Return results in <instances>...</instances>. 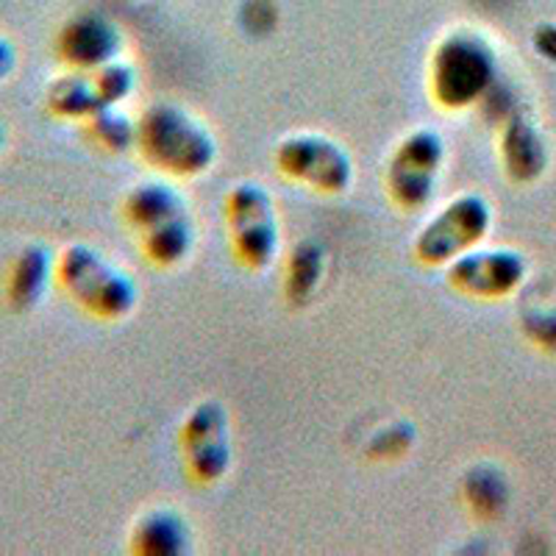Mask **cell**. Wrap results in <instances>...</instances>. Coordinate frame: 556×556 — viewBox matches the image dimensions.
Returning a JSON list of instances; mask_svg holds the SVG:
<instances>
[{
  "label": "cell",
  "mask_w": 556,
  "mask_h": 556,
  "mask_svg": "<svg viewBox=\"0 0 556 556\" xmlns=\"http://www.w3.org/2000/svg\"><path fill=\"white\" fill-rule=\"evenodd\" d=\"M45 109L56 121L81 126L98 109H103L96 76L87 70H64L62 76L45 87Z\"/></svg>",
  "instance_id": "9a60e30c"
},
{
  "label": "cell",
  "mask_w": 556,
  "mask_h": 556,
  "mask_svg": "<svg viewBox=\"0 0 556 556\" xmlns=\"http://www.w3.org/2000/svg\"><path fill=\"white\" fill-rule=\"evenodd\" d=\"M223 226L231 260L251 273H265L281 256V223L276 198L265 184L237 181L223 198Z\"/></svg>",
  "instance_id": "5b68a950"
},
{
  "label": "cell",
  "mask_w": 556,
  "mask_h": 556,
  "mask_svg": "<svg viewBox=\"0 0 556 556\" xmlns=\"http://www.w3.org/2000/svg\"><path fill=\"white\" fill-rule=\"evenodd\" d=\"M326 248L317 240H301L285 260V298L290 304H309L326 278Z\"/></svg>",
  "instance_id": "2e32d148"
},
{
  "label": "cell",
  "mask_w": 556,
  "mask_h": 556,
  "mask_svg": "<svg viewBox=\"0 0 556 556\" xmlns=\"http://www.w3.org/2000/svg\"><path fill=\"white\" fill-rule=\"evenodd\" d=\"M56 285V253L42 242H28L12 256L3 276V304L17 315L34 312Z\"/></svg>",
  "instance_id": "4fadbf2b"
},
{
  "label": "cell",
  "mask_w": 556,
  "mask_h": 556,
  "mask_svg": "<svg viewBox=\"0 0 556 556\" xmlns=\"http://www.w3.org/2000/svg\"><path fill=\"white\" fill-rule=\"evenodd\" d=\"M56 287L98 323L126 320L142 298L137 278L87 242H70L56 253Z\"/></svg>",
  "instance_id": "277c9868"
},
{
  "label": "cell",
  "mask_w": 556,
  "mask_h": 556,
  "mask_svg": "<svg viewBox=\"0 0 556 556\" xmlns=\"http://www.w3.org/2000/svg\"><path fill=\"white\" fill-rule=\"evenodd\" d=\"M184 476L198 486H215L231 473V415L215 399L198 401L178 426Z\"/></svg>",
  "instance_id": "9c48e42d"
},
{
  "label": "cell",
  "mask_w": 556,
  "mask_h": 556,
  "mask_svg": "<svg viewBox=\"0 0 556 556\" xmlns=\"http://www.w3.org/2000/svg\"><path fill=\"white\" fill-rule=\"evenodd\" d=\"M81 131L96 151L109 153V156H123V153L134 151L137 121L128 117L121 106H103L89 121L81 123Z\"/></svg>",
  "instance_id": "e0dca14e"
},
{
  "label": "cell",
  "mask_w": 556,
  "mask_h": 556,
  "mask_svg": "<svg viewBox=\"0 0 556 556\" xmlns=\"http://www.w3.org/2000/svg\"><path fill=\"white\" fill-rule=\"evenodd\" d=\"M531 48L545 62L556 64V23H540L531 31Z\"/></svg>",
  "instance_id": "44dd1931"
},
{
  "label": "cell",
  "mask_w": 556,
  "mask_h": 556,
  "mask_svg": "<svg viewBox=\"0 0 556 556\" xmlns=\"http://www.w3.org/2000/svg\"><path fill=\"white\" fill-rule=\"evenodd\" d=\"M7 139H9L7 126H3V121H0V153H3V148H7Z\"/></svg>",
  "instance_id": "cb8c5ba5"
},
{
  "label": "cell",
  "mask_w": 556,
  "mask_h": 556,
  "mask_svg": "<svg viewBox=\"0 0 556 556\" xmlns=\"http://www.w3.org/2000/svg\"><path fill=\"white\" fill-rule=\"evenodd\" d=\"M395 440H415V434H412V429L406 424H399L395 429H387L381 431V434H376L374 440V454L384 456V459H399V454H395V448H392V443Z\"/></svg>",
  "instance_id": "7402d4cb"
},
{
  "label": "cell",
  "mask_w": 556,
  "mask_h": 556,
  "mask_svg": "<svg viewBox=\"0 0 556 556\" xmlns=\"http://www.w3.org/2000/svg\"><path fill=\"white\" fill-rule=\"evenodd\" d=\"M448 146L445 137L431 126L406 131L392 146L384 165V192L401 212H424L431 206L443 176Z\"/></svg>",
  "instance_id": "52a82bcc"
},
{
  "label": "cell",
  "mask_w": 556,
  "mask_h": 556,
  "mask_svg": "<svg viewBox=\"0 0 556 556\" xmlns=\"http://www.w3.org/2000/svg\"><path fill=\"white\" fill-rule=\"evenodd\" d=\"M17 62H20L17 45H14L7 34L0 31V81H7V78L14 76Z\"/></svg>",
  "instance_id": "603a6c76"
},
{
  "label": "cell",
  "mask_w": 556,
  "mask_h": 556,
  "mask_svg": "<svg viewBox=\"0 0 556 556\" xmlns=\"http://www.w3.org/2000/svg\"><path fill=\"white\" fill-rule=\"evenodd\" d=\"M128 551L139 556H184L192 551L190 520L173 506H148L134 518Z\"/></svg>",
  "instance_id": "5bb4252c"
},
{
  "label": "cell",
  "mask_w": 556,
  "mask_h": 556,
  "mask_svg": "<svg viewBox=\"0 0 556 556\" xmlns=\"http://www.w3.org/2000/svg\"><path fill=\"white\" fill-rule=\"evenodd\" d=\"M273 165L285 181L315 195H342L354 184L351 151L323 131L287 134L273 151Z\"/></svg>",
  "instance_id": "ba28073f"
},
{
  "label": "cell",
  "mask_w": 556,
  "mask_h": 556,
  "mask_svg": "<svg viewBox=\"0 0 556 556\" xmlns=\"http://www.w3.org/2000/svg\"><path fill=\"white\" fill-rule=\"evenodd\" d=\"M92 76H96L103 106H121V103H126L128 98L137 96L139 70L131 59L126 56L112 59V62L103 64V67L92 70Z\"/></svg>",
  "instance_id": "d6986e66"
},
{
  "label": "cell",
  "mask_w": 556,
  "mask_h": 556,
  "mask_svg": "<svg viewBox=\"0 0 556 556\" xmlns=\"http://www.w3.org/2000/svg\"><path fill=\"white\" fill-rule=\"evenodd\" d=\"M520 323L531 345L556 354V306H529Z\"/></svg>",
  "instance_id": "ffe728a7"
},
{
  "label": "cell",
  "mask_w": 556,
  "mask_h": 556,
  "mask_svg": "<svg viewBox=\"0 0 556 556\" xmlns=\"http://www.w3.org/2000/svg\"><path fill=\"white\" fill-rule=\"evenodd\" d=\"M134 153L156 176L195 181L215 167L220 148L206 121L176 101L148 103L137 117Z\"/></svg>",
  "instance_id": "6da1fadb"
},
{
  "label": "cell",
  "mask_w": 556,
  "mask_h": 556,
  "mask_svg": "<svg viewBox=\"0 0 556 556\" xmlns=\"http://www.w3.org/2000/svg\"><path fill=\"white\" fill-rule=\"evenodd\" d=\"M53 51L59 62L67 70H92L103 67L112 59L123 56L126 51V34L123 26L114 17L103 12H84L70 14L59 26L56 39H53Z\"/></svg>",
  "instance_id": "8fae6325"
},
{
  "label": "cell",
  "mask_w": 556,
  "mask_h": 556,
  "mask_svg": "<svg viewBox=\"0 0 556 556\" xmlns=\"http://www.w3.org/2000/svg\"><path fill=\"white\" fill-rule=\"evenodd\" d=\"M498 159L513 184L538 181L548 167V142L523 109L506 114L498 128Z\"/></svg>",
  "instance_id": "7c38bea8"
},
{
  "label": "cell",
  "mask_w": 556,
  "mask_h": 556,
  "mask_svg": "<svg viewBox=\"0 0 556 556\" xmlns=\"http://www.w3.org/2000/svg\"><path fill=\"white\" fill-rule=\"evenodd\" d=\"M501 78L495 45L484 31L456 26L431 45L426 92L443 112H468L486 101Z\"/></svg>",
  "instance_id": "3957f363"
},
{
  "label": "cell",
  "mask_w": 556,
  "mask_h": 556,
  "mask_svg": "<svg viewBox=\"0 0 556 556\" xmlns=\"http://www.w3.org/2000/svg\"><path fill=\"white\" fill-rule=\"evenodd\" d=\"M462 498L470 506V513L476 518L493 520L509 504V486L501 470H495V465H476L465 481H462Z\"/></svg>",
  "instance_id": "ac0fdd59"
},
{
  "label": "cell",
  "mask_w": 556,
  "mask_h": 556,
  "mask_svg": "<svg viewBox=\"0 0 556 556\" xmlns=\"http://www.w3.org/2000/svg\"><path fill=\"white\" fill-rule=\"evenodd\" d=\"M493 203L481 192H456L448 203L417 228L412 256L424 267H448L462 253L473 251L493 228Z\"/></svg>",
  "instance_id": "8992f818"
},
{
  "label": "cell",
  "mask_w": 556,
  "mask_h": 556,
  "mask_svg": "<svg viewBox=\"0 0 556 556\" xmlns=\"http://www.w3.org/2000/svg\"><path fill=\"white\" fill-rule=\"evenodd\" d=\"M529 276L526 256L515 248H484L481 242L473 251L462 253L459 260L445 267L448 287L473 301H504L523 287Z\"/></svg>",
  "instance_id": "30bf717a"
},
{
  "label": "cell",
  "mask_w": 556,
  "mask_h": 556,
  "mask_svg": "<svg viewBox=\"0 0 556 556\" xmlns=\"http://www.w3.org/2000/svg\"><path fill=\"white\" fill-rule=\"evenodd\" d=\"M121 217L148 265L173 270L195 251L198 228L190 201L170 178L134 184L121 201Z\"/></svg>",
  "instance_id": "7a4b0ae2"
}]
</instances>
